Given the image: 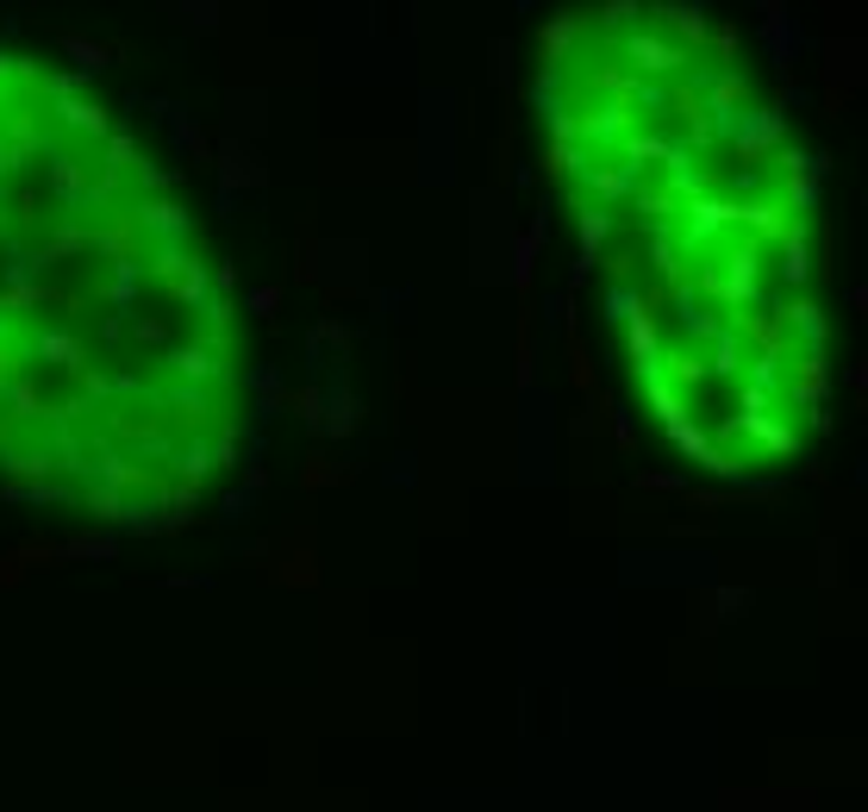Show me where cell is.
<instances>
[{"label":"cell","instance_id":"7a4b0ae2","mask_svg":"<svg viewBox=\"0 0 868 812\" xmlns=\"http://www.w3.org/2000/svg\"><path fill=\"white\" fill-rule=\"evenodd\" d=\"M238 431L244 331L188 188L88 81L0 51V482L163 531Z\"/></svg>","mask_w":868,"mask_h":812},{"label":"cell","instance_id":"6da1fadb","mask_svg":"<svg viewBox=\"0 0 868 812\" xmlns=\"http://www.w3.org/2000/svg\"><path fill=\"white\" fill-rule=\"evenodd\" d=\"M543 175L650 426L718 482H788L825 431L812 163L737 32L688 0H587L538 39Z\"/></svg>","mask_w":868,"mask_h":812}]
</instances>
